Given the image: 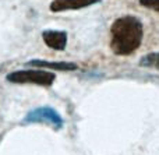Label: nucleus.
<instances>
[{"instance_id":"1","label":"nucleus","mask_w":159,"mask_h":155,"mask_svg":"<svg viewBox=\"0 0 159 155\" xmlns=\"http://www.w3.org/2000/svg\"><path fill=\"white\" fill-rule=\"evenodd\" d=\"M144 27L134 16H121L110 27V49L117 56L133 55L143 43Z\"/></svg>"},{"instance_id":"2","label":"nucleus","mask_w":159,"mask_h":155,"mask_svg":"<svg viewBox=\"0 0 159 155\" xmlns=\"http://www.w3.org/2000/svg\"><path fill=\"white\" fill-rule=\"evenodd\" d=\"M6 80L13 84H35L41 87H50L56 80V74L48 70H17L6 75Z\"/></svg>"},{"instance_id":"3","label":"nucleus","mask_w":159,"mask_h":155,"mask_svg":"<svg viewBox=\"0 0 159 155\" xmlns=\"http://www.w3.org/2000/svg\"><path fill=\"white\" fill-rule=\"evenodd\" d=\"M22 123L24 125H27V123H46L49 126H53L56 130H59L63 127L64 120L56 109L50 108V106H41V108L32 109L31 112H28Z\"/></svg>"},{"instance_id":"4","label":"nucleus","mask_w":159,"mask_h":155,"mask_svg":"<svg viewBox=\"0 0 159 155\" xmlns=\"http://www.w3.org/2000/svg\"><path fill=\"white\" fill-rule=\"evenodd\" d=\"M102 0H53L49 6V10L52 13H61L67 10H81L89 6L98 4Z\"/></svg>"},{"instance_id":"5","label":"nucleus","mask_w":159,"mask_h":155,"mask_svg":"<svg viewBox=\"0 0 159 155\" xmlns=\"http://www.w3.org/2000/svg\"><path fill=\"white\" fill-rule=\"evenodd\" d=\"M45 45L53 50H64L67 46V32L57 30H45L42 32Z\"/></svg>"},{"instance_id":"6","label":"nucleus","mask_w":159,"mask_h":155,"mask_svg":"<svg viewBox=\"0 0 159 155\" xmlns=\"http://www.w3.org/2000/svg\"><path fill=\"white\" fill-rule=\"evenodd\" d=\"M27 66L36 67V69H52L57 70V71H74L78 69V66L71 62H48V60H39V59H34V60L27 62Z\"/></svg>"},{"instance_id":"7","label":"nucleus","mask_w":159,"mask_h":155,"mask_svg":"<svg viewBox=\"0 0 159 155\" xmlns=\"http://www.w3.org/2000/svg\"><path fill=\"white\" fill-rule=\"evenodd\" d=\"M140 66L159 70V52H151L140 59Z\"/></svg>"},{"instance_id":"8","label":"nucleus","mask_w":159,"mask_h":155,"mask_svg":"<svg viewBox=\"0 0 159 155\" xmlns=\"http://www.w3.org/2000/svg\"><path fill=\"white\" fill-rule=\"evenodd\" d=\"M138 2H140V4L143 6V7L159 13V0H138Z\"/></svg>"}]
</instances>
